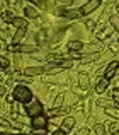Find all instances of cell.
<instances>
[{
	"mask_svg": "<svg viewBox=\"0 0 119 135\" xmlns=\"http://www.w3.org/2000/svg\"><path fill=\"white\" fill-rule=\"evenodd\" d=\"M13 96L15 100L23 103H28L32 100L33 94L28 88L23 85H18L14 89Z\"/></svg>",
	"mask_w": 119,
	"mask_h": 135,
	"instance_id": "1",
	"label": "cell"
},
{
	"mask_svg": "<svg viewBox=\"0 0 119 135\" xmlns=\"http://www.w3.org/2000/svg\"><path fill=\"white\" fill-rule=\"evenodd\" d=\"M39 49L38 46L36 45H27V44H11L8 46L7 50L8 52H18V53H33V52L38 51Z\"/></svg>",
	"mask_w": 119,
	"mask_h": 135,
	"instance_id": "2",
	"label": "cell"
},
{
	"mask_svg": "<svg viewBox=\"0 0 119 135\" xmlns=\"http://www.w3.org/2000/svg\"><path fill=\"white\" fill-rule=\"evenodd\" d=\"M26 111H27L28 115L30 118H34L39 115H42L43 113V107L37 98L29 104L28 106H26Z\"/></svg>",
	"mask_w": 119,
	"mask_h": 135,
	"instance_id": "3",
	"label": "cell"
},
{
	"mask_svg": "<svg viewBox=\"0 0 119 135\" xmlns=\"http://www.w3.org/2000/svg\"><path fill=\"white\" fill-rule=\"evenodd\" d=\"M61 16L68 19H74L82 17L83 16V13H82L81 8L75 9H63L61 12Z\"/></svg>",
	"mask_w": 119,
	"mask_h": 135,
	"instance_id": "4",
	"label": "cell"
},
{
	"mask_svg": "<svg viewBox=\"0 0 119 135\" xmlns=\"http://www.w3.org/2000/svg\"><path fill=\"white\" fill-rule=\"evenodd\" d=\"M75 123H76V120L73 117L66 118L63 119V122H62V124L60 126V130L63 133H64L65 134L68 133L72 129V128L74 127Z\"/></svg>",
	"mask_w": 119,
	"mask_h": 135,
	"instance_id": "5",
	"label": "cell"
},
{
	"mask_svg": "<svg viewBox=\"0 0 119 135\" xmlns=\"http://www.w3.org/2000/svg\"><path fill=\"white\" fill-rule=\"evenodd\" d=\"M31 124H32V127L34 129H44L47 127L48 121L46 117H44L42 114V115L33 118Z\"/></svg>",
	"mask_w": 119,
	"mask_h": 135,
	"instance_id": "6",
	"label": "cell"
},
{
	"mask_svg": "<svg viewBox=\"0 0 119 135\" xmlns=\"http://www.w3.org/2000/svg\"><path fill=\"white\" fill-rule=\"evenodd\" d=\"M100 4H101L100 0H91V1L87 2L85 5L81 7L82 11L83 13V16L90 13L91 12L93 11V10H95Z\"/></svg>",
	"mask_w": 119,
	"mask_h": 135,
	"instance_id": "7",
	"label": "cell"
},
{
	"mask_svg": "<svg viewBox=\"0 0 119 135\" xmlns=\"http://www.w3.org/2000/svg\"><path fill=\"white\" fill-rule=\"evenodd\" d=\"M118 69V62L117 61H113L109 64V66L107 67V69L105 71L104 74V78L108 80H110L112 79L114 75L116 74V72Z\"/></svg>",
	"mask_w": 119,
	"mask_h": 135,
	"instance_id": "8",
	"label": "cell"
},
{
	"mask_svg": "<svg viewBox=\"0 0 119 135\" xmlns=\"http://www.w3.org/2000/svg\"><path fill=\"white\" fill-rule=\"evenodd\" d=\"M43 72L44 69L43 67H30L24 69L23 74L27 77H33V76L43 74Z\"/></svg>",
	"mask_w": 119,
	"mask_h": 135,
	"instance_id": "9",
	"label": "cell"
},
{
	"mask_svg": "<svg viewBox=\"0 0 119 135\" xmlns=\"http://www.w3.org/2000/svg\"><path fill=\"white\" fill-rule=\"evenodd\" d=\"M110 84V80H108L107 79H105V78H103V79H102L99 83L97 84V85L96 86L95 88V90L97 93H102L103 92H104L106 89H107V88L109 86Z\"/></svg>",
	"mask_w": 119,
	"mask_h": 135,
	"instance_id": "10",
	"label": "cell"
},
{
	"mask_svg": "<svg viewBox=\"0 0 119 135\" xmlns=\"http://www.w3.org/2000/svg\"><path fill=\"white\" fill-rule=\"evenodd\" d=\"M26 31H27V28H18V30L16 31V33L14 34V37L12 40V44H13V45L18 44L20 43V41H21L23 39V38L24 37Z\"/></svg>",
	"mask_w": 119,
	"mask_h": 135,
	"instance_id": "11",
	"label": "cell"
},
{
	"mask_svg": "<svg viewBox=\"0 0 119 135\" xmlns=\"http://www.w3.org/2000/svg\"><path fill=\"white\" fill-rule=\"evenodd\" d=\"M12 23L18 28H27L28 26V22L23 18H14Z\"/></svg>",
	"mask_w": 119,
	"mask_h": 135,
	"instance_id": "12",
	"label": "cell"
},
{
	"mask_svg": "<svg viewBox=\"0 0 119 135\" xmlns=\"http://www.w3.org/2000/svg\"><path fill=\"white\" fill-rule=\"evenodd\" d=\"M53 63H54L57 67L64 68V69H69L72 66V62L68 59H57L54 60Z\"/></svg>",
	"mask_w": 119,
	"mask_h": 135,
	"instance_id": "13",
	"label": "cell"
},
{
	"mask_svg": "<svg viewBox=\"0 0 119 135\" xmlns=\"http://www.w3.org/2000/svg\"><path fill=\"white\" fill-rule=\"evenodd\" d=\"M24 13H25L26 16L30 18H36L38 16V12L36 11V9L33 8V7H29V6L26 7L24 8Z\"/></svg>",
	"mask_w": 119,
	"mask_h": 135,
	"instance_id": "14",
	"label": "cell"
},
{
	"mask_svg": "<svg viewBox=\"0 0 119 135\" xmlns=\"http://www.w3.org/2000/svg\"><path fill=\"white\" fill-rule=\"evenodd\" d=\"M68 48L72 51L77 52L82 49V44L79 41H71L68 44Z\"/></svg>",
	"mask_w": 119,
	"mask_h": 135,
	"instance_id": "15",
	"label": "cell"
},
{
	"mask_svg": "<svg viewBox=\"0 0 119 135\" xmlns=\"http://www.w3.org/2000/svg\"><path fill=\"white\" fill-rule=\"evenodd\" d=\"M13 18H14V16L10 12H8V11L3 13V15H2L3 21L5 22V23H12Z\"/></svg>",
	"mask_w": 119,
	"mask_h": 135,
	"instance_id": "16",
	"label": "cell"
},
{
	"mask_svg": "<svg viewBox=\"0 0 119 135\" xmlns=\"http://www.w3.org/2000/svg\"><path fill=\"white\" fill-rule=\"evenodd\" d=\"M94 129H95V133L97 135H107L104 126L102 125V124H97L94 127Z\"/></svg>",
	"mask_w": 119,
	"mask_h": 135,
	"instance_id": "17",
	"label": "cell"
},
{
	"mask_svg": "<svg viewBox=\"0 0 119 135\" xmlns=\"http://www.w3.org/2000/svg\"><path fill=\"white\" fill-rule=\"evenodd\" d=\"M9 66V61L4 57H0V69H5Z\"/></svg>",
	"mask_w": 119,
	"mask_h": 135,
	"instance_id": "18",
	"label": "cell"
},
{
	"mask_svg": "<svg viewBox=\"0 0 119 135\" xmlns=\"http://www.w3.org/2000/svg\"><path fill=\"white\" fill-rule=\"evenodd\" d=\"M109 130L112 134L118 132V123H113L111 124V126L109 127Z\"/></svg>",
	"mask_w": 119,
	"mask_h": 135,
	"instance_id": "19",
	"label": "cell"
},
{
	"mask_svg": "<svg viewBox=\"0 0 119 135\" xmlns=\"http://www.w3.org/2000/svg\"><path fill=\"white\" fill-rule=\"evenodd\" d=\"M90 133L89 129L87 128H82L81 129H79L78 131L77 132L76 135H88Z\"/></svg>",
	"mask_w": 119,
	"mask_h": 135,
	"instance_id": "20",
	"label": "cell"
},
{
	"mask_svg": "<svg viewBox=\"0 0 119 135\" xmlns=\"http://www.w3.org/2000/svg\"><path fill=\"white\" fill-rule=\"evenodd\" d=\"M63 101V94H59L55 100V104H57V106H60Z\"/></svg>",
	"mask_w": 119,
	"mask_h": 135,
	"instance_id": "21",
	"label": "cell"
},
{
	"mask_svg": "<svg viewBox=\"0 0 119 135\" xmlns=\"http://www.w3.org/2000/svg\"><path fill=\"white\" fill-rule=\"evenodd\" d=\"M0 125H1V126H4V127H8V126L10 125V124H9V123L8 121L3 120V119L0 118Z\"/></svg>",
	"mask_w": 119,
	"mask_h": 135,
	"instance_id": "22",
	"label": "cell"
},
{
	"mask_svg": "<svg viewBox=\"0 0 119 135\" xmlns=\"http://www.w3.org/2000/svg\"><path fill=\"white\" fill-rule=\"evenodd\" d=\"M52 135H66V134H65L64 133L62 132V131L60 130V129H58V130H56Z\"/></svg>",
	"mask_w": 119,
	"mask_h": 135,
	"instance_id": "23",
	"label": "cell"
},
{
	"mask_svg": "<svg viewBox=\"0 0 119 135\" xmlns=\"http://www.w3.org/2000/svg\"><path fill=\"white\" fill-rule=\"evenodd\" d=\"M0 38H2V39L5 38V34H4V33L3 32L1 29H0Z\"/></svg>",
	"mask_w": 119,
	"mask_h": 135,
	"instance_id": "24",
	"label": "cell"
},
{
	"mask_svg": "<svg viewBox=\"0 0 119 135\" xmlns=\"http://www.w3.org/2000/svg\"><path fill=\"white\" fill-rule=\"evenodd\" d=\"M0 135H13L11 133H0Z\"/></svg>",
	"mask_w": 119,
	"mask_h": 135,
	"instance_id": "25",
	"label": "cell"
},
{
	"mask_svg": "<svg viewBox=\"0 0 119 135\" xmlns=\"http://www.w3.org/2000/svg\"><path fill=\"white\" fill-rule=\"evenodd\" d=\"M16 135H29V134H26V133H19V134H16Z\"/></svg>",
	"mask_w": 119,
	"mask_h": 135,
	"instance_id": "26",
	"label": "cell"
},
{
	"mask_svg": "<svg viewBox=\"0 0 119 135\" xmlns=\"http://www.w3.org/2000/svg\"><path fill=\"white\" fill-rule=\"evenodd\" d=\"M112 135H119V133H118V132H117V133H113Z\"/></svg>",
	"mask_w": 119,
	"mask_h": 135,
	"instance_id": "27",
	"label": "cell"
},
{
	"mask_svg": "<svg viewBox=\"0 0 119 135\" xmlns=\"http://www.w3.org/2000/svg\"><path fill=\"white\" fill-rule=\"evenodd\" d=\"M0 47H1V46H0Z\"/></svg>",
	"mask_w": 119,
	"mask_h": 135,
	"instance_id": "28",
	"label": "cell"
}]
</instances>
